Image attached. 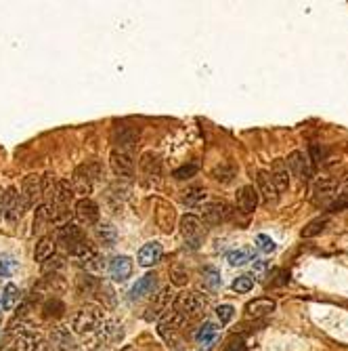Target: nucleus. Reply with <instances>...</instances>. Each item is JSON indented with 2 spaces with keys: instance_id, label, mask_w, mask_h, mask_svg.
I'll list each match as a JSON object with an SVG mask.
<instances>
[{
  "instance_id": "22",
  "label": "nucleus",
  "mask_w": 348,
  "mask_h": 351,
  "mask_svg": "<svg viewBox=\"0 0 348 351\" xmlns=\"http://www.w3.org/2000/svg\"><path fill=\"white\" fill-rule=\"evenodd\" d=\"M157 288V276L155 274H145L143 278L137 280V284L130 288V301H139L147 294H153Z\"/></svg>"
},
{
  "instance_id": "16",
  "label": "nucleus",
  "mask_w": 348,
  "mask_h": 351,
  "mask_svg": "<svg viewBox=\"0 0 348 351\" xmlns=\"http://www.w3.org/2000/svg\"><path fill=\"white\" fill-rule=\"evenodd\" d=\"M258 191L254 185H243L237 190V208L241 210L243 215H250L254 213L256 206H258Z\"/></svg>"
},
{
  "instance_id": "11",
  "label": "nucleus",
  "mask_w": 348,
  "mask_h": 351,
  "mask_svg": "<svg viewBox=\"0 0 348 351\" xmlns=\"http://www.w3.org/2000/svg\"><path fill=\"white\" fill-rule=\"evenodd\" d=\"M153 217H155V225L166 233H170L174 229V225H176V210H174V206L170 204V202H166V200H157L155 202Z\"/></svg>"
},
{
  "instance_id": "47",
  "label": "nucleus",
  "mask_w": 348,
  "mask_h": 351,
  "mask_svg": "<svg viewBox=\"0 0 348 351\" xmlns=\"http://www.w3.org/2000/svg\"><path fill=\"white\" fill-rule=\"evenodd\" d=\"M31 351H53V347L46 341H40V343H36V345L31 347Z\"/></svg>"
},
{
  "instance_id": "4",
  "label": "nucleus",
  "mask_w": 348,
  "mask_h": 351,
  "mask_svg": "<svg viewBox=\"0 0 348 351\" xmlns=\"http://www.w3.org/2000/svg\"><path fill=\"white\" fill-rule=\"evenodd\" d=\"M178 227H180V233H183L185 238V246H189L191 251L195 248H200V244L205 238V227H203V221L200 219L197 215H185L183 219L178 221Z\"/></svg>"
},
{
  "instance_id": "23",
  "label": "nucleus",
  "mask_w": 348,
  "mask_h": 351,
  "mask_svg": "<svg viewBox=\"0 0 348 351\" xmlns=\"http://www.w3.org/2000/svg\"><path fill=\"white\" fill-rule=\"evenodd\" d=\"M109 274L116 282H124V280H128L130 274H132V261L130 256L126 255H120V256H114V261L109 263Z\"/></svg>"
},
{
  "instance_id": "34",
  "label": "nucleus",
  "mask_w": 348,
  "mask_h": 351,
  "mask_svg": "<svg viewBox=\"0 0 348 351\" xmlns=\"http://www.w3.org/2000/svg\"><path fill=\"white\" fill-rule=\"evenodd\" d=\"M63 311H65V305H63L59 299H49L42 305V316L46 319H57L63 316Z\"/></svg>"
},
{
  "instance_id": "6",
  "label": "nucleus",
  "mask_w": 348,
  "mask_h": 351,
  "mask_svg": "<svg viewBox=\"0 0 348 351\" xmlns=\"http://www.w3.org/2000/svg\"><path fill=\"white\" fill-rule=\"evenodd\" d=\"M338 185H340V181L338 179H334V177H321L317 183H315V187H313V202L317 206H329L331 204V200H334L336 196H338Z\"/></svg>"
},
{
  "instance_id": "32",
  "label": "nucleus",
  "mask_w": 348,
  "mask_h": 351,
  "mask_svg": "<svg viewBox=\"0 0 348 351\" xmlns=\"http://www.w3.org/2000/svg\"><path fill=\"white\" fill-rule=\"evenodd\" d=\"M235 175H237V168L231 164V162H223V164H218L214 170H212V177L220 183H231Z\"/></svg>"
},
{
  "instance_id": "19",
  "label": "nucleus",
  "mask_w": 348,
  "mask_h": 351,
  "mask_svg": "<svg viewBox=\"0 0 348 351\" xmlns=\"http://www.w3.org/2000/svg\"><path fill=\"white\" fill-rule=\"evenodd\" d=\"M162 255H164V248H162L160 242H147V244H143V248L139 251L137 261H139L141 267H151V265H155L162 259Z\"/></svg>"
},
{
  "instance_id": "37",
  "label": "nucleus",
  "mask_w": 348,
  "mask_h": 351,
  "mask_svg": "<svg viewBox=\"0 0 348 351\" xmlns=\"http://www.w3.org/2000/svg\"><path fill=\"white\" fill-rule=\"evenodd\" d=\"M170 278H172V284L174 286H185L189 282V271L185 265H174L170 269Z\"/></svg>"
},
{
  "instance_id": "42",
  "label": "nucleus",
  "mask_w": 348,
  "mask_h": 351,
  "mask_svg": "<svg viewBox=\"0 0 348 351\" xmlns=\"http://www.w3.org/2000/svg\"><path fill=\"white\" fill-rule=\"evenodd\" d=\"M233 314H235V309H233V305H218L216 307V316H218V319H220V324H229L233 319Z\"/></svg>"
},
{
  "instance_id": "33",
  "label": "nucleus",
  "mask_w": 348,
  "mask_h": 351,
  "mask_svg": "<svg viewBox=\"0 0 348 351\" xmlns=\"http://www.w3.org/2000/svg\"><path fill=\"white\" fill-rule=\"evenodd\" d=\"M252 256H254V251H248V248H239V251H231L227 255V261L231 267H241V265H246L248 261H252Z\"/></svg>"
},
{
  "instance_id": "44",
  "label": "nucleus",
  "mask_w": 348,
  "mask_h": 351,
  "mask_svg": "<svg viewBox=\"0 0 348 351\" xmlns=\"http://www.w3.org/2000/svg\"><path fill=\"white\" fill-rule=\"evenodd\" d=\"M256 244H258V248L262 253H273L275 251V242L268 236H264V233H260V236L256 238Z\"/></svg>"
},
{
  "instance_id": "2",
  "label": "nucleus",
  "mask_w": 348,
  "mask_h": 351,
  "mask_svg": "<svg viewBox=\"0 0 348 351\" xmlns=\"http://www.w3.org/2000/svg\"><path fill=\"white\" fill-rule=\"evenodd\" d=\"M105 318H103V309L99 305H84L74 314L72 318V332L76 334H92L99 330Z\"/></svg>"
},
{
  "instance_id": "38",
  "label": "nucleus",
  "mask_w": 348,
  "mask_h": 351,
  "mask_svg": "<svg viewBox=\"0 0 348 351\" xmlns=\"http://www.w3.org/2000/svg\"><path fill=\"white\" fill-rule=\"evenodd\" d=\"M63 267H65V261H63V256H51V259H46L44 263H42V271L44 274H57V271H61Z\"/></svg>"
},
{
  "instance_id": "17",
  "label": "nucleus",
  "mask_w": 348,
  "mask_h": 351,
  "mask_svg": "<svg viewBox=\"0 0 348 351\" xmlns=\"http://www.w3.org/2000/svg\"><path fill=\"white\" fill-rule=\"evenodd\" d=\"M74 200V187L69 181H57L55 185V191H53V198L46 202V204H53L55 208L59 210H67L69 202Z\"/></svg>"
},
{
  "instance_id": "28",
  "label": "nucleus",
  "mask_w": 348,
  "mask_h": 351,
  "mask_svg": "<svg viewBox=\"0 0 348 351\" xmlns=\"http://www.w3.org/2000/svg\"><path fill=\"white\" fill-rule=\"evenodd\" d=\"M55 248H57V242H55L53 236H42L36 244V251H34V259L38 263H44L46 259H51L55 255Z\"/></svg>"
},
{
  "instance_id": "15",
  "label": "nucleus",
  "mask_w": 348,
  "mask_h": 351,
  "mask_svg": "<svg viewBox=\"0 0 348 351\" xmlns=\"http://www.w3.org/2000/svg\"><path fill=\"white\" fill-rule=\"evenodd\" d=\"M76 217H78V221L84 223V225H97L99 223V206H97V202L90 200V198H82V200H78L76 202Z\"/></svg>"
},
{
  "instance_id": "29",
  "label": "nucleus",
  "mask_w": 348,
  "mask_h": 351,
  "mask_svg": "<svg viewBox=\"0 0 348 351\" xmlns=\"http://www.w3.org/2000/svg\"><path fill=\"white\" fill-rule=\"evenodd\" d=\"M21 303V292L19 288L15 284H6L4 290H2V301H0V305H2L4 311H13Z\"/></svg>"
},
{
  "instance_id": "46",
  "label": "nucleus",
  "mask_w": 348,
  "mask_h": 351,
  "mask_svg": "<svg viewBox=\"0 0 348 351\" xmlns=\"http://www.w3.org/2000/svg\"><path fill=\"white\" fill-rule=\"evenodd\" d=\"M225 351H246V345H243V341H233L231 345H227Z\"/></svg>"
},
{
  "instance_id": "7",
  "label": "nucleus",
  "mask_w": 348,
  "mask_h": 351,
  "mask_svg": "<svg viewBox=\"0 0 348 351\" xmlns=\"http://www.w3.org/2000/svg\"><path fill=\"white\" fill-rule=\"evenodd\" d=\"M0 210H2V215L6 217V221L15 223L23 215V202L19 198V191L15 190V187H9L4 193H0Z\"/></svg>"
},
{
  "instance_id": "10",
  "label": "nucleus",
  "mask_w": 348,
  "mask_h": 351,
  "mask_svg": "<svg viewBox=\"0 0 348 351\" xmlns=\"http://www.w3.org/2000/svg\"><path fill=\"white\" fill-rule=\"evenodd\" d=\"M19 198L23 202V206L29 208L34 206L38 200L42 198V177L38 175H28L21 183V191H19Z\"/></svg>"
},
{
  "instance_id": "14",
  "label": "nucleus",
  "mask_w": 348,
  "mask_h": 351,
  "mask_svg": "<svg viewBox=\"0 0 348 351\" xmlns=\"http://www.w3.org/2000/svg\"><path fill=\"white\" fill-rule=\"evenodd\" d=\"M172 294H174V290H172L170 286H164L160 292L153 294V303L149 305L147 314H145V318L149 319V322H153V319H160V316L164 314V311H168L170 301H172Z\"/></svg>"
},
{
  "instance_id": "21",
  "label": "nucleus",
  "mask_w": 348,
  "mask_h": 351,
  "mask_svg": "<svg viewBox=\"0 0 348 351\" xmlns=\"http://www.w3.org/2000/svg\"><path fill=\"white\" fill-rule=\"evenodd\" d=\"M141 170H143V175L147 179H155V181H160V175H162V160L160 156L153 154V152H145L141 156V162H139Z\"/></svg>"
},
{
  "instance_id": "13",
  "label": "nucleus",
  "mask_w": 348,
  "mask_h": 351,
  "mask_svg": "<svg viewBox=\"0 0 348 351\" xmlns=\"http://www.w3.org/2000/svg\"><path fill=\"white\" fill-rule=\"evenodd\" d=\"M139 141V128L130 127V124H117L114 128V143L117 145L116 150L130 152Z\"/></svg>"
},
{
  "instance_id": "48",
  "label": "nucleus",
  "mask_w": 348,
  "mask_h": 351,
  "mask_svg": "<svg viewBox=\"0 0 348 351\" xmlns=\"http://www.w3.org/2000/svg\"><path fill=\"white\" fill-rule=\"evenodd\" d=\"M346 191H348V179H346Z\"/></svg>"
},
{
  "instance_id": "45",
  "label": "nucleus",
  "mask_w": 348,
  "mask_h": 351,
  "mask_svg": "<svg viewBox=\"0 0 348 351\" xmlns=\"http://www.w3.org/2000/svg\"><path fill=\"white\" fill-rule=\"evenodd\" d=\"M44 223H49V215H46V208H44V204H42L40 208L36 210V217H34V229H36V231H40Z\"/></svg>"
},
{
  "instance_id": "8",
  "label": "nucleus",
  "mask_w": 348,
  "mask_h": 351,
  "mask_svg": "<svg viewBox=\"0 0 348 351\" xmlns=\"http://www.w3.org/2000/svg\"><path fill=\"white\" fill-rule=\"evenodd\" d=\"M109 166H112L114 175L120 179H132L134 177V160L130 152L124 150H112L109 154Z\"/></svg>"
},
{
  "instance_id": "24",
  "label": "nucleus",
  "mask_w": 348,
  "mask_h": 351,
  "mask_svg": "<svg viewBox=\"0 0 348 351\" xmlns=\"http://www.w3.org/2000/svg\"><path fill=\"white\" fill-rule=\"evenodd\" d=\"M275 307L277 305L273 299H256L246 305V314H248V318H264L268 314H273Z\"/></svg>"
},
{
  "instance_id": "3",
  "label": "nucleus",
  "mask_w": 348,
  "mask_h": 351,
  "mask_svg": "<svg viewBox=\"0 0 348 351\" xmlns=\"http://www.w3.org/2000/svg\"><path fill=\"white\" fill-rule=\"evenodd\" d=\"M101 175H103L101 162L90 160V162H84V164H80L74 170V177H72L74 193H82L84 198H88V193L92 191L94 181L101 179Z\"/></svg>"
},
{
  "instance_id": "30",
  "label": "nucleus",
  "mask_w": 348,
  "mask_h": 351,
  "mask_svg": "<svg viewBox=\"0 0 348 351\" xmlns=\"http://www.w3.org/2000/svg\"><path fill=\"white\" fill-rule=\"evenodd\" d=\"M99 284L97 278H92L90 274H80L76 278V292L78 294H94L99 290Z\"/></svg>"
},
{
  "instance_id": "18",
  "label": "nucleus",
  "mask_w": 348,
  "mask_h": 351,
  "mask_svg": "<svg viewBox=\"0 0 348 351\" xmlns=\"http://www.w3.org/2000/svg\"><path fill=\"white\" fill-rule=\"evenodd\" d=\"M258 196H262V202L264 204H275L277 198H279V191H277V187L271 179V173H266V170H260L258 173Z\"/></svg>"
},
{
  "instance_id": "27",
  "label": "nucleus",
  "mask_w": 348,
  "mask_h": 351,
  "mask_svg": "<svg viewBox=\"0 0 348 351\" xmlns=\"http://www.w3.org/2000/svg\"><path fill=\"white\" fill-rule=\"evenodd\" d=\"M195 341L203 347H212L218 341V326L214 322H203L195 332Z\"/></svg>"
},
{
  "instance_id": "9",
  "label": "nucleus",
  "mask_w": 348,
  "mask_h": 351,
  "mask_svg": "<svg viewBox=\"0 0 348 351\" xmlns=\"http://www.w3.org/2000/svg\"><path fill=\"white\" fill-rule=\"evenodd\" d=\"M286 166L290 170V175L298 177L300 181H308L313 177V164L304 152H291L286 160Z\"/></svg>"
},
{
  "instance_id": "39",
  "label": "nucleus",
  "mask_w": 348,
  "mask_h": 351,
  "mask_svg": "<svg viewBox=\"0 0 348 351\" xmlns=\"http://www.w3.org/2000/svg\"><path fill=\"white\" fill-rule=\"evenodd\" d=\"M231 288L235 292H250L252 288H254V278L252 276H239V278H235L233 280V284Z\"/></svg>"
},
{
  "instance_id": "41",
  "label": "nucleus",
  "mask_w": 348,
  "mask_h": 351,
  "mask_svg": "<svg viewBox=\"0 0 348 351\" xmlns=\"http://www.w3.org/2000/svg\"><path fill=\"white\" fill-rule=\"evenodd\" d=\"M344 208H348V191L338 193V196L331 200V204L327 206L329 213H340V210H344Z\"/></svg>"
},
{
  "instance_id": "36",
  "label": "nucleus",
  "mask_w": 348,
  "mask_h": 351,
  "mask_svg": "<svg viewBox=\"0 0 348 351\" xmlns=\"http://www.w3.org/2000/svg\"><path fill=\"white\" fill-rule=\"evenodd\" d=\"M203 276V284L210 288V290H218V288H223V278H220V274L214 269V267H205L202 271Z\"/></svg>"
},
{
  "instance_id": "35",
  "label": "nucleus",
  "mask_w": 348,
  "mask_h": 351,
  "mask_svg": "<svg viewBox=\"0 0 348 351\" xmlns=\"http://www.w3.org/2000/svg\"><path fill=\"white\" fill-rule=\"evenodd\" d=\"M327 223H329L327 217H317V219H313V221L308 223L302 231H300V236H302V238H313V236H319V233L327 227Z\"/></svg>"
},
{
  "instance_id": "1",
  "label": "nucleus",
  "mask_w": 348,
  "mask_h": 351,
  "mask_svg": "<svg viewBox=\"0 0 348 351\" xmlns=\"http://www.w3.org/2000/svg\"><path fill=\"white\" fill-rule=\"evenodd\" d=\"M55 242L65 248L72 256H76V259H80L84 263L90 261L92 256H97V251H94V246L88 242L86 233L74 223H63L57 229V233H55Z\"/></svg>"
},
{
  "instance_id": "25",
  "label": "nucleus",
  "mask_w": 348,
  "mask_h": 351,
  "mask_svg": "<svg viewBox=\"0 0 348 351\" xmlns=\"http://www.w3.org/2000/svg\"><path fill=\"white\" fill-rule=\"evenodd\" d=\"M271 179L277 187V191H286L290 187V170L286 166V160H277L273 164V170H271Z\"/></svg>"
},
{
  "instance_id": "5",
  "label": "nucleus",
  "mask_w": 348,
  "mask_h": 351,
  "mask_svg": "<svg viewBox=\"0 0 348 351\" xmlns=\"http://www.w3.org/2000/svg\"><path fill=\"white\" fill-rule=\"evenodd\" d=\"M203 305H205V301L197 292H180L172 303V314H176L178 318L187 319L195 314H200V311L203 309Z\"/></svg>"
},
{
  "instance_id": "40",
  "label": "nucleus",
  "mask_w": 348,
  "mask_h": 351,
  "mask_svg": "<svg viewBox=\"0 0 348 351\" xmlns=\"http://www.w3.org/2000/svg\"><path fill=\"white\" fill-rule=\"evenodd\" d=\"M197 170H200V166H197V162H191V164H185V166H180L176 168L172 173L174 179H191L197 175Z\"/></svg>"
},
{
  "instance_id": "20",
  "label": "nucleus",
  "mask_w": 348,
  "mask_h": 351,
  "mask_svg": "<svg viewBox=\"0 0 348 351\" xmlns=\"http://www.w3.org/2000/svg\"><path fill=\"white\" fill-rule=\"evenodd\" d=\"M53 345L59 351H78V343L74 339V332L65 326H55L53 328Z\"/></svg>"
},
{
  "instance_id": "43",
  "label": "nucleus",
  "mask_w": 348,
  "mask_h": 351,
  "mask_svg": "<svg viewBox=\"0 0 348 351\" xmlns=\"http://www.w3.org/2000/svg\"><path fill=\"white\" fill-rule=\"evenodd\" d=\"M268 267H271L268 261H254V265H252V276H254L256 280H264Z\"/></svg>"
},
{
  "instance_id": "31",
  "label": "nucleus",
  "mask_w": 348,
  "mask_h": 351,
  "mask_svg": "<svg viewBox=\"0 0 348 351\" xmlns=\"http://www.w3.org/2000/svg\"><path fill=\"white\" fill-rule=\"evenodd\" d=\"M203 200H205V190L203 187H189V190L183 191V202L189 208L202 206Z\"/></svg>"
},
{
  "instance_id": "12",
  "label": "nucleus",
  "mask_w": 348,
  "mask_h": 351,
  "mask_svg": "<svg viewBox=\"0 0 348 351\" xmlns=\"http://www.w3.org/2000/svg\"><path fill=\"white\" fill-rule=\"evenodd\" d=\"M203 221L208 225H220L231 217V206L225 200H212L203 206Z\"/></svg>"
},
{
  "instance_id": "49",
  "label": "nucleus",
  "mask_w": 348,
  "mask_h": 351,
  "mask_svg": "<svg viewBox=\"0 0 348 351\" xmlns=\"http://www.w3.org/2000/svg\"><path fill=\"white\" fill-rule=\"evenodd\" d=\"M2 351H13V349H2Z\"/></svg>"
},
{
  "instance_id": "26",
  "label": "nucleus",
  "mask_w": 348,
  "mask_h": 351,
  "mask_svg": "<svg viewBox=\"0 0 348 351\" xmlns=\"http://www.w3.org/2000/svg\"><path fill=\"white\" fill-rule=\"evenodd\" d=\"M94 236H97L99 244L105 246V248H114L116 242H117V231L112 223H97L94 227Z\"/></svg>"
}]
</instances>
